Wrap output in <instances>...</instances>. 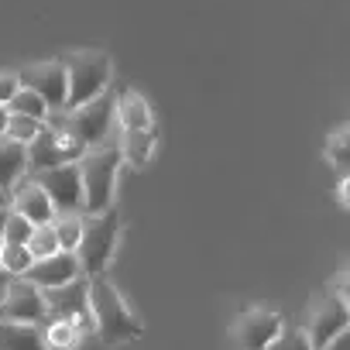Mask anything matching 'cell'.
Returning <instances> with one entry per match:
<instances>
[{
  "label": "cell",
  "instance_id": "6da1fadb",
  "mask_svg": "<svg viewBox=\"0 0 350 350\" xmlns=\"http://www.w3.org/2000/svg\"><path fill=\"white\" fill-rule=\"evenodd\" d=\"M90 312H93V336H100L103 347H120L127 340H137L144 333V323L131 309V302L120 295V288L110 282V275L90 278Z\"/></svg>",
  "mask_w": 350,
  "mask_h": 350
},
{
  "label": "cell",
  "instance_id": "7a4b0ae2",
  "mask_svg": "<svg viewBox=\"0 0 350 350\" xmlns=\"http://www.w3.org/2000/svg\"><path fill=\"white\" fill-rule=\"evenodd\" d=\"M79 175H83V213H103L113 206V193H117V175H120V148H117V134L107 137L96 148H86L79 158Z\"/></svg>",
  "mask_w": 350,
  "mask_h": 350
},
{
  "label": "cell",
  "instance_id": "3957f363",
  "mask_svg": "<svg viewBox=\"0 0 350 350\" xmlns=\"http://www.w3.org/2000/svg\"><path fill=\"white\" fill-rule=\"evenodd\" d=\"M117 244H120V213L117 206L103 210V213H83L79 217V244H76V261H79V271L86 278L93 275H103L117 254Z\"/></svg>",
  "mask_w": 350,
  "mask_h": 350
},
{
  "label": "cell",
  "instance_id": "277c9868",
  "mask_svg": "<svg viewBox=\"0 0 350 350\" xmlns=\"http://www.w3.org/2000/svg\"><path fill=\"white\" fill-rule=\"evenodd\" d=\"M59 59L66 66V83H69L66 110L83 107L93 96H100L103 90H110L113 66H110V55L103 49H72V52H66Z\"/></svg>",
  "mask_w": 350,
  "mask_h": 350
},
{
  "label": "cell",
  "instance_id": "5b68a950",
  "mask_svg": "<svg viewBox=\"0 0 350 350\" xmlns=\"http://www.w3.org/2000/svg\"><path fill=\"white\" fill-rule=\"evenodd\" d=\"M343 329H350V302H347V295H336L333 288H323L309 306L302 333L309 336L312 350H319Z\"/></svg>",
  "mask_w": 350,
  "mask_h": 350
},
{
  "label": "cell",
  "instance_id": "8992f818",
  "mask_svg": "<svg viewBox=\"0 0 350 350\" xmlns=\"http://www.w3.org/2000/svg\"><path fill=\"white\" fill-rule=\"evenodd\" d=\"M42 299H45V312H49V319H72V323L83 329V336H93L90 278H86V275H76L72 282L55 285V288H42Z\"/></svg>",
  "mask_w": 350,
  "mask_h": 350
},
{
  "label": "cell",
  "instance_id": "52a82bcc",
  "mask_svg": "<svg viewBox=\"0 0 350 350\" xmlns=\"http://www.w3.org/2000/svg\"><path fill=\"white\" fill-rule=\"evenodd\" d=\"M79 154H83V148H79L66 131H55V127L42 124V131L25 144V175H38V172H45V168L76 161Z\"/></svg>",
  "mask_w": 350,
  "mask_h": 350
},
{
  "label": "cell",
  "instance_id": "ba28073f",
  "mask_svg": "<svg viewBox=\"0 0 350 350\" xmlns=\"http://www.w3.org/2000/svg\"><path fill=\"white\" fill-rule=\"evenodd\" d=\"M31 179L45 189V196L52 200L55 213H83V175H79L76 161L45 168V172L31 175Z\"/></svg>",
  "mask_w": 350,
  "mask_h": 350
},
{
  "label": "cell",
  "instance_id": "9c48e42d",
  "mask_svg": "<svg viewBox=\"0 0 350 350\" xmlns=\"http://www.w3.org/2000/svg\"><path fill=\"white\" fill-rule=\"evenodd\" d=\"M282 329H285V316L278 306H251L237 319L234 336H237L241 350H271V343L282 336Z\"/></svg>",
  "mask_w": 350,
  "mask_h": 350
},
{
  "label": "cell",
  "instance_id": "30bf717a",
  "mask_svg": "<svg viewBox=\"0 0 350 350\" xmlns=\"http://www.w3.org/2000/svg\"><path fill=\"white\" fill-rule=\"evenodd\" d=\"M18 86L38 93L45 100L49 110H59L66 107V93H69V83H66V66L62 59H49V62H28L21 66L18 72Z\"/></svg>",
  "mask_w": 350,
  "mask_h": 350
},
{
  "label": "cell",
  "instance_id": "8fae6325",
  "mask_svg": "<svg viewBox=\"0 0 350 350\" xmlns=\"http://www.w3.org/2000/svg\"><path fill=\"white\" fill-rule=\"evenodd\" d=\"M0 319H11V323H28V326H45L49 312H45V299L42 288L25 282L21 275L11 278L8 295L0 299Z\"/></svg>",
  "mask_w": 350,
  "mask_h": 350
},
{
  "label": "cell",
  "instance_id": "7c38bea8",
  "mask_svg": "<svg viewBox=\"0 0 350 350\" xmlns=\"http://www.w3.org/2000/svg\"><path fill=\"white\" fill-rule=\"evenodd\" d=\"M11 210L21 213L31 227H42V224H52L55 220L52 200L45 196V189L31 179V175H21V179L11 186Z\"/></svg>",
  "mask_w": 350,
  "mask_h": 350
},
{
  "label": "cell",
  "instance_id": "4fadbf2b",
  "mask_svg": "<svg viewBox=\"0 0 350 350\" xmlns=\"http://www.w3.org/2000/svg\"><path fill=\"white\" fill-rule=\"evenodd\" d=\"M76 275H83L76 254H72V251H55V254H49V258L31 261V268H28L21 278L31 282V285H38V288H55V285L72 282Z\"/></svg>",
  "mask_w": 350,
  "mask_h": 350
},
{
  "label": "cell",
  "instance_id": "5bb4252c",
  "mask_svg": "<svg viewBox=\"0 0 350 350\" xmlns=\"http://www.w3.org/2000/svg\"><path fill=\"white\" fill-rule=\"evenodd\" d=\"M113 117H117L120 131H154L151 103L144 100V93H137L131 86L113 90Z\"/></svg>",
  "mask_w": 350,
  "mask_h": 350
},
{
  "label": "cell",
  "instance_id": "9a60e30c",
  "mask_svg": "<svg viewBox=\"0 0 350 350\" xmlns=\"http://www.w3.org/2000/svg\"><path fill=\"white\" fill-rule=\"evenodd\" d=\"M117 148H120L124 165L148 168V161L158 151V134L154 131H117Z\"/></svg>",
  "mask_w": 350,
  "mask_h": 350
},
{
  "label": "cell",
  "instance_id": "2e32d148",
  "mask_svg": "<svg viewBox=\"0 0 350 350\" xmlns=\"http://www.w3.org/2000/svg\"><path fill=\"white\" fill-rule=\"evenodd\" d=\"M0 350H45L42 326L0 319Z\"/></svg>",
  "mask_w": 350,
  "mask_h": 350
},
{
  "label": "cell",
  "instance_id": "e0dca14e",
  "mask_svg": "<svg viewBox=\"0 0 350 350\" xmlns=\"http://www.w3.org/2000/svg\"><path fill=\"white\" fill-rule=\"evenodd\" d=\"M25 175V144L0 134V189H8Z\"/></svg>",
  "mask_w": 350,
  "mask_h": 350
},
{
  "label": "cell",
  "instance_id": "ac0fdd59",
  "mask_svg": "<svg viewBox=\"0 0 350 350\" xmlns=\"http://www.w3.org/2000/svg\"><path fill=\"white\" fill-rule=\"evenodd\" d=\"M42 336H45V350H76L86 340L72 319H49L42 326Z\"/></svg>",
  "mask_w": 350,
  "mask_h": 350
},
{
  "label": "cell",
  "instance_id": "d6986e66",
  "mask_svg": "<svg viewBox=\"0 0 350 350\" xmlns=\"http://www.w3.org/2000/svg\"><path fill=\"white\" fill-rule=\"evenodd\" d=\"M323 154H326V161L333 165V172L343 179V175L350 172V131H347V127H336V131L326 137Z\"/></svg>",
  "mask_w": 350,
  "mask_h": 350
},
{
  "label": "cell",
  "instance_id": "ffe728a7",
  "mask_svg": "<svg viewBox=\"0 0 350 350\" xmlns=\"http://www.w3.org/2000/svg\"><path fill=\"white\" fill-rule=\"evenodd\" d=\"M4 107H8V113H25V117H35V120H45V113H49L45 100H42L38 93L25 90V86H18V93H14Z\"/></svg>",
  "mask_w": 350,
  "mask_h": 350
},
{
  "label": "cell",
  "instance_id": "44dd1931",
  "mask_svg": "<svg viewBox=\"0 0 350 350\" xmlns=\"http://www.w3.org/2000/svg\"><path fill=\"white\" fill-rule=\"evenodd\" d=\"M25 247H28V254H31L35 261H38V258H49V254H55V251H62V247H59V237H55V230H52V224L31 227Z\"/></svg>",
  "mask_w": 350,
  "mask_h": 350
},
{
  "label": "cell",
  "instance_id": "7402d4cb",
  "mask_svg": "<svg viewBox=\"0 0 350 350\" xmlns=\"http://www.w3.org/2000/svg\"><path fill=\"white\" fill-rule=\"evenodd\" d=\"M31 254H28V247L25 244H0V268H4L8 275H25L28 268H31Z\"/></svg>",
  "mask_w": 350,
  "mask_h": 350
},
{
  "label": "cell",
  "instance_id": "603a6c76",
  "mask_svg": "<svg viewBox=\"0 0 350 350\" xmlns=\"http://www.w3.org/2000/svg\"><path fill=\"white\" fill-rule=\"evenodd\" d=\"M79 217L83 213H55L52 230H55L62 251H76V244H79Z\"/></svg>",
  "mask_w": 350,
  "mask_h": 350
},
{
  "label": "cell",
  "instance_id": "cb8c5ba5",
  "mask_svg": "<svg viewBox=\"0 0 350 350\" xmlns=\"http://www.w3.org/2000/svg\"><path fill=\"white\" fill-rule=\"evenodd\" d=\"M45 120H35V117H25V113H8V127H4V137L18 141V144H28L38 131H42Z\"/></svg>",
  "mask_w": 350,
  "mask_h": 350
},
{
  "label": "cell",
  "instance_id": "d4e9b609",
  "mask_svg": "<svg viewBox=\"0 0 350 350\" xmlns=\"http://www.w3.org/2000/svg\"><path fill=\"white\" fill-rule=\"evenodd\" d=\"M28 234H31V224H28L21 213L8 210V224H4V234H0V241H8V244H25Z\"/></svg>",
  "mask_w": 350,
  "mask_h": 350
},
{
  "label": "cell",
  "instance_id": "484cf974",
  "mask_svg": "<svg viewBox=\"0 0 350 350\" xmlns=\"http://www.w3.org/2000/svg\"><path fill=\"white\" fill-rule=\"evenodd\" d=\"M271 350H312V343L299 326V329H282V336L271 343Z\"/></svg>",
  "mask_w": 350,
  "mask_h": 350
},
{
  "label": "cell",
  "instance_id": "4316f807",
  "mask_svg": "<svg viewBox=\"0 0 350 350\" xmlns=\"http://www.w3.org/2000/svg\"><path fill=\"white\" fill-rule=\"evenodd\" d=\"M18 93V76L14 72H0V107Z\"/></svg>",
  "mask_w": 350,
  "mask_h": 350
},
{
  "label": "cell",
  "instance_id": "83f0119b",
  "mask_svg": "<svg viewBox=\"0 0 350 350\" xmlns=\"http://www.w3.org/2000/svg\"><path fill=\"white\" fill-rule=\"evenodd\" d=\"M319 350H350V329H343V333H336L326 347H319Z\"/></svg>",
  "mask_w": 350,
  "mask_h": 350
},
{
  "label": "cell",
  "instance_id": "f1b7e54d",
  "mask_svg": "<svg viewBox=\"0 0 350 350\" xmlns=\"http://www.w3.org/2000/svg\"><path fill=\"white\" fill-rule=\"evenodd\" d=\"M11 278H14V275H8L4 268H0V299L8 295V285H11Z\"/></svg>",
  "mask_w": 350,
  "mask_h": 350
},
{
  "label": "cell",
  "instance_id": "f546056e",
  "mask_svg": "<svg viewBox=\"0 0 350 350\" xmlns=\"http://www.w3.org/2000/svg\"><path fill=\"white\" fill-rule=\"evenodd\" d=\"M4 127H8V107H0V134H4Z\"/></svg>",
  "mask_w": 350,
  "mask_h": 350
},
{
  "label": "cell",
  "instance_id": "4dcf8cb0",
  "mask_svg": "<svg viewBox=\"0 0 350 350\" xmlns=\"http://www.w3.org/2000/svg\"><path fill=\"white\" fill-rule=\"evenodd\" d=\"M8 210L11 206H0V234H4V224H8Z\"/></svg>",
  "mask_w": 350,
  "mask_h": 350
},
{
  "label": "cell",
  "instance_id": "1f68e13d",
  "mask_svg": "<svg viewBox=\"0 0 350 350\" xmlns=\"http://www.w3.org/2000/svg\"><path fill=\"white\" fill-rule=\"evenodd\" d=\"M0 206H11V193L8 189H0Z\"/></svg>",
  "mask_w": 350,
  "mask_h": 350
},
{
  "label": "cell",
  "instance_id": "d6a6232c",
  "mask_svg": "<svg viewBox=\"0 0 350 350\" xmlns=\"http://www.w3.org/2000/svg\"><path fill=\"white\" fill-rule=\"evenodd\" d=\"M0 244H4V241H0Z\"/></svg>",
  "mask_w": 350,
  "mask_h": 350
}]
</instances>
